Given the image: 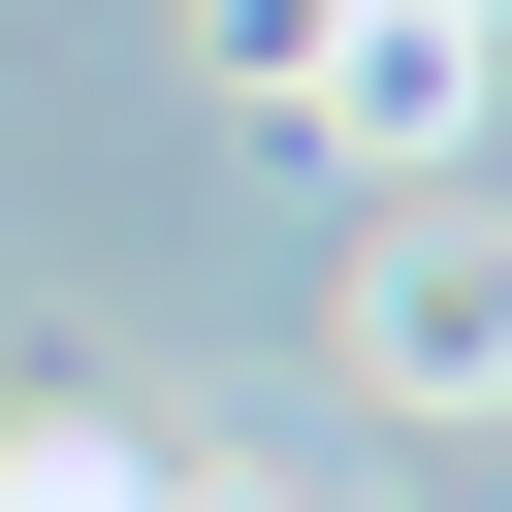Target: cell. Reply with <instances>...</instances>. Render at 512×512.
I'll return each mask as SVG.
<instances>
[{
    "label": "cell",
    "mask_w": 512,
    "mask_h": 512,
    "mask_svg": "<svg viewBox=\"0 0 512 512\" xmlns=\"http://www.w3.org/2000/svg\"><path fill=\"white\" fill-rule=\"evenodd\" d=\"M352 384L384 416H512V192H384L352 224Z\"/></svg>",
    "instance_id": "1"
},
{
    "label": "cell",
    "mask_w": 512,
    "mask_h": 512,
    "mask_svg": "<svg viewBox=\"0 0 512 512\" xmlns=\"http://www.w3.org/2000/svg\"><path fill=\"white\" fill-rule=\"evenodd\" d=\"M320 32H352V0H192V64H224V96H320Z\"/></svg>",
    "instance_id": "2"
}]
</instances>
